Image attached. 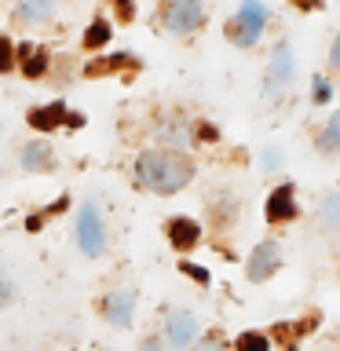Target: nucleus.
<instances>
[{
  "label": "nucleus",
  "instance_id": "obj_26",
  "mask_svg": "<svg viewBox=\"0 0 340 351\" xmlns=\"http://www.w3.org/2000/svg\"><path fill=\"white\" fill-rule=\"evenodd\" d=\"M11 296H15V285L8 282V274L0 271V307H8L11 304Z\"/></svg>",
  "mask_w": 340,
  "mask_h": 351
},
{
  "label": "nucleus",
  "instance_id": "obj_12",
  "mask_svg": "<svg viewBox=\"0 0 340 351\" xmlns=\"http://www.w3.org/2000/svg\"><path fill=\"white\" fill-rule=\"evenodd\" d=\"M66 110L62 103H48V106H37V110H29V125L37 128V132H55L59 125H66Z\"/></svg>",
  "mask_w": 340,
  "mask_h": 351
},
{
  "label": "nucleus",
  "instance_id": "obj_18",
  "mask_svg": "<svg viewBox=\"0 0 340 351\" xmlns=\"http://www.w3.org/2000/svg\"><path fill=\"white\" fill-rule=\"evenodd\" d=\"M238 19L249 22V26H256V29H263L267 26V8H263V0H241Z\"/></svg>",
  "mask_w": 340,
  "mask_h": 351
},
{
  "label": "nucleus",
  "instance_id": "obj_4",
  "mask_svg": "<svg viewBox=\"0 0 340 351\" xmlns=\"http://www.w3.org/2000/svg\"><path fill=\"white\" fill-rule=\"evenodd\" d=\"M293 70H296L293 48L285 40H278L274 51H271V62H267V77H263V92H267V99H278L285 92V84L293 81Z\"/></svg>",
  "mask_w": 340,
  "mask_h": 351
},
{
  "label": "nucleus",
  "instance_id": "obj_2",
  "mask_svg": "<svg viewBox=\"0 0 340 351\" xmlns=\"http://www.w3.org/2000/svg\"><path fill=\"white\" fill-rule=\"evenodd\" d=\"M77 245L88 260H99L106 249V227H103V216H99L95 205H81L77 213Z\"/></svg>",
  "mask_w": 340,
  "mask_h": 351
},
{
  "label": "nucleus",
  "instance_id": "obj_27",
  "mask_svg": "<svg viewBox=\"0 0 340 351\" xmlns=\"http://www.w3.org/2000/svg\"><path fill=\"white\" fill-rule=\"evenodd\" d=\"M278 165H282L278 150H267V154H263V169H267V172H274V169H278Z\"/></svg>",
  "mask_w": 340,
  "mask_h": 351
},
{
  "label": "nucleus",
  "instance_id": "obj_19",
  "mask_svg": "<svg viewBox=\"0 0 340 351\" xmlns=\"http://www.w3.org/2000/svg\"><path fill=\"white\" fill-rule=\"evenodd\" d=\"M318 150L322 154H340V114L329 117V125L322 128V136H318Z\"/></svg>",
  "mask_w": 340,
  "mask_h": 351
},
{
  "label": "nucleus",
  "instance_id": "obj_9",
  "mask_svg": "<svg viewBox=\"0 0 340 351\" xmlns=\"http://www.w3.org/2000/svg\"><path fill=\"white\" fill-rule=\"evenodd\" d=\"M169 241L180 252H186V249H194L197 241H202V223H194V219H186V216H175V219H169Z\"/></svg>",
  "mask_w": 340,
  "mask_h": 351
},
{
  "label": "nucleus",
  "instance_id": "obj_30",
  "mask_svg": "<svg viewBox=\"0 0 340 351\" xmlns=\"http://www.w3.org/2000/svg\"><path fill=\"white\" fill-rule=\"evenodd\" d=\"M296 8H304V11H315V8H322V0H293Z\"/></svg>",
  "mask_w": 340,
  "mask_h": 351
},
{
  "label": "nucleus",
  "instance_id": "obj_33",
  "mask_svg": "<svg viewBox=\"0 0 340 351\" xmlns=\"http://www.w3.org/2000/svg\"><path fill=\"white\" fill-rule=\"evenodd\" d=\"M197 136H202V139H216V128L212 125H202V128H197Z\"/></svg>",
  "mask_w": 340,
  "mask_h": 351
},
{
  "label": "nucleus",
  "instance_id": "obj_28",
  "mask_svg": "<svg viewBox=\"0 0 340 351\" xmlns=\"http://www.w3.org/2000/svg\"><path fill=\"white\" fill-rule=\"evenodd\" d=\"M194 351H223V344H219L216 337H208V340H202V344H197Z\"/></svg>",
  "mask_w": 340,
  "mask_h": 351
},
{
  "label": "nucleus",
  "instance_id": "obj_32",
  "mask_svg": "<svg viewBox=\"0 0 340 351\" xmlns=\"http://www.w3.org/2000/svg\"><path fill=\"white\" fill-rule=\"evenodd\" d=\"M143 351H161V340H158V337H150V340H143Z\"/></svg>",
  "mask_w": 340,
  "mask_h": 351
},
{
  "label": "nucleus",
  "instance_id": "obj_17",
  "mask_svg": "<svg viewBox=\"0 0 340 351\" xmlns=\"http://www.w3.org/2000/svg\"><path fill=\"white\" fill-rule=\"evenodd\" d=\"M158 139L165 143V147H186V143H191V136H186V128H183V121H175V117H169V121L158 128Z\"/></svg>",
  "mask_w": 340,
  "mask_h": 351
},
{
  "label": "nucleus",
  "instance_id": "obj_10",
  "mask_svg": "<svg viewBox=\"0 0 340 351\" xmlns=\"http://www.w3.org/2000/svg\"><path fill=\"white\" fill-rule=\"evenodd\" d=\"M139 59L132 51H121V55H106V59H88L84 62V73L88 77H106V73H117V70H136Z\"/></svg>",
  "mask_w": 340,
  "mask_h": 351
},
{
  "label": "nucleus",
  "instance_id": "obj_35",
  "mask_svg": "<svg viewBox=\"0 0 340 351\" xmlns=\"http://www.w3.org/2000/svg\"><path fill=\"white\" fill-rule=\"evenodd\" d=\"M103 351H110V348H103Z\"/></svg>",
  "mask_w": 340,
  "mask_h": 351
},
{
  "label": "nucleus",
  "instance_id": "obj_23",
  "mask_svg": "<svg viewBox=\"0 0 340 351\" xmlns=\"http://www.w3.org/2000/svg\"><path fill=\"white\" fill-rule=\"evenodd\" d=\"M11 66H15V44L0 33V73H8Z\"/></svg>",
  "mask_w": 340,
  "mask_h": 351
},
{
  "label": "nucleus",
  "instance_id": "obj_25",
  "mask_svg": "<svg viewBox=\"0 0 340 351\" xmlns=\"http://www.w3.org/2000/svg\"><path fill=\"white\" fill-rule=\"evenodd\" d=\"M114 11H117L121 22H132V19H136V4H132V0H114Z\"/></svg>",
  "mask_w": 340,
  "mask_h": 351
},
{
  "label": "nucleus",
  "instance_id": "obj_14",
  "mask_svg": "<svg viewBox=\"0 0 340 351\" xmlns=\"http://www.w3.org/2000/svg\"><path fill=\"white\" fill-rule=\"evenodd\" d=\"M227 40L230 44H238V48H252V44L260 40V29L256 26H249V22H241L238 15L227 22Z\"/></svg>",
  "mask_w": 340,
  "mask_h": 351
},
{
  "label": "nucleus",
  "instance_id": "obj_29",
  "mask_svg": "<svg viewBox=\"0 0 340 351\" xmlns=\"http://www.w3.org/2000/svg\"><path fill=\"white\" fill-rule=\"evenodd\" d=\"M329 62H333V70H340V37L333 40V51H329Z\"/></svg>",
  "mask_w": 340,
  "mask_h": 351
},
{
  "label": "nucleus",
  "instance_id": "obj_31",
  "mask_svg": "<svg viewBox=\"0 0 340 351\" xmlns=\"http://www.w3.org/2000/svg\"><path fill=\"white\" fill-rule=\"evenodd\" d=\"M66 125H70V128H81L84 117H81V114H66Z\"/></svg>",
  "mask_w": 340,
  "mask_h": 351
},
{
  "label": "nucleus",
  "instance_id": "obj_16",
  "mask_svg": "<svg viewBox=\"0 0 340 351\" xmlns=\"http://www.w3.org/2000/svg\"><path fill=\"white\" fill-rule=\"evenodd\" d=\"M318 219H322V227L326 230H340V191H333V194H326L322 197V208H318Z\"/></svg>",
  "mask_w": 340,
  "mask_h": 351
},
{
  "label": "nucleus",
  "instance_id": "obj_20",
  "mask_svg": "<svg viewBox=\"0 0 340 351\" xmlns=\"http://www.w3.org/2000/svg\"><path fill=\"white\" fill-rule=\"evenodd\" d=\"M110 33H114V29H110V22L106 19H95L92 26L84 29V48H103V44L110 40Z\"/></svg>",
  "mask_w": 340,
  "mask_h": 351
},
{
  "label": "nucleus",
  "instance_id": "obj_8",
  "mask_svg": "<svg viewBox=\"0 0 340 351\" xmlns=\"http://www.w3.org/2000/svg\"><path fill=\"white\" fill-rule=\"evenodd\" d=\"M106 322L110 326H132V311H136V293L132 289H114L106 296Z\"/></svg>",
  "mask_w": 340,
  "mask_h": 351
},
{
  "label": "nucleus",
  "instance_id": "obj_22",
  "mask_svg": "<svg viewBox=\"0 0 340 351\" xmlns=\"http://www.w3.org/2000/svg\"><path fill=\"white\" fill-rule=\"evenodd\" d=\"M311 99L315 103H329V99H333V84H329L322 73H315V81H311Z\"/></svg>",
  "mask_w": 340,
  "mask_h": 351
},
{
  "label": "nucleus",
  "instance_id": "obj_11",
  "mask_svg": "<svg viewBox=\"0 0 340 351\" xmlns=\"http://www.w3.org/2000/svg\"><path fill=\"white\" fill-rule=\"evenodd\" d=\"M19 161H22V169L26 172H48L51 169V147L44 139H33V143H26L22 147V154H19Z\"/></svg>",
  "mask_w": 340,
  "mask_h": 351
},
{
  "label": "nucleus",
  "instance_id": "obj_24",
  "mask_svg": "<svg viewBox=\"0 0 340 351\" xmlns=\"http://www.w3.org/2000/svg\"><path fill=\"white\" fill-rule=\"evenodd\" d=\"M180 271L186 274V278H194L197 285H208V271L197 267V263H180Z\"/></svg>",
  "mask_w": 340,
  "mask_h": 351
},
{
  "label": "nucleus",
  "instance_id": "obj_5",
  "mask_svg": "<svg viewBox=\"0 0 340 351\" xmlns=\"http://www.w3.org/2000/svg\"><path fill=\"white\" fill-rule=\"evenodd\" d=\"M282 267V245L274 238H267V241H260L256 249H252V256H249V263H245V274H249V282H267L274 271Z\"/></svg>",
  "mask_w": 340,
  "mask_h": 351
},
{
  "label": "nucleus",
  "instance_id": "obj_7",
  "mask_svg": "<svg viewBox=\"0 0 340 351\" xmlns=\"http://www.w3.org/2000/svg\"><path fill=\"white\" fill-rule=\"evenodd\" d=\"M197 337V318L191 311H172L169 322H165V340L172 348H191Z\"/></svg>",
  "mask_w": 340,
  "mask_h": 351
},
{
  "label": "nucleus",
  "instance_id": "obj_15",
  "mask_svg": "<svg viewBox=\"0 0 340 351\" xmlns=\"http://www.w3.org/2000/svg\"><path fill=\"white\" fill-rule=\"evenodd\" d=\"M55 4H59V0H22L19 11H15V19L19 22H44L51 15Z\"/></svg>",
  "mask_w": 340,
  "mask_h": 351
},
{
  "label": "nucleus",
  "instance_id": "obj_13",
  "mask_svg": "<svg viewBox=\"0 0 340 351\" xmlns=\"http://www.w3.org/2000/svg\"><path fill=\"white\" fill-rule=\"evenodd\" d=\"M15 59H19L26 77H44V70H48V51H44L40 44H22L15 51Z\"/></svg>",
  "mask_w": 340,
  "mask_h": 351
},
{
  "label": "nucleus",
  "instance_id": "obj_21",
  "mask_svg": "<svg viewBox=\"0 0 340 351\" xmlns=\"http://www.w3.org/2000/svg\"><path fill=\"white\" fill-rule=\"evenodd\" d=\"M234 351H271V340L263 337V333H241Z\"/></svg>",
  "mask_w": 340,
  "mask_h": 351
},
{
  "label": "nucleus",
  "instance_id": "obj_1",
  "mask_svg": "<svg viewBox=\"0 0 340 351\" xmlns=\"http://www.w3.org/2000/svg\"><path fill=\"white\" fill-rule=\"evenodd\" d=\"M136 180L150 194H175L194 180V161L183 150H143L136 158Z\"/></svg>",
  "mask_w": 340,
  "mask_h": 351
},
{
  "label": "nucleus",
  "instance_id": "obj_34",
  "mask_svg": "<svg viewBox=\"0 0 340 351\" xmlns=\"http://www.w3.org/2000/svg\"><path fill=\"white\" fill-rule=\"evenodd\" d=\"M289 351H296V348H289Z\"/></svg>",
  "mask_w": 340,
  "mask_h": 351
},
{
  "label": "nucleus",
  "instance_id": "obj_3",
  "mask_svg": "<svg viewBox=\"0 0 340 351\" xmlns=\"http://www.w3.org/2000/svg\"><path fill=\"white\" fill-rule=\"evenodd\" d=\"M205 26V8L202 0H169L165 8V29L175 33V37H186V33Z\"/></svg>",
  "mask_w": 340,
  "mask_h": 351
},
{
  "label": "nucleus",
  "instance_id": "obj_6",
  "mask_svg": "<svg viewBox=\"0 0 340 351\" xmlns=\"http://www.w3.org/2000/svg\"><path fill=\"white\" fill-rule=\"evenodd\" d=\"M296 213H300V205H296V191H293V183L274 186L271 197H267V208H263L267 223H289V219H296Z\"/></svg>",
  "mask_w": 340,
  "mask_h": 351
}]
</instances>
